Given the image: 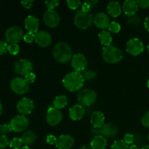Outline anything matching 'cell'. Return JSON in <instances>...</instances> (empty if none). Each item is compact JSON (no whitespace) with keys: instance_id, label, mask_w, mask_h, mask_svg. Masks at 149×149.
<instances>
[{"instance_id":"16","label":"cell","mask_w":149,"mask_h":149,"mask_svg":"<svg viewBox=\"0 0 149 149\" xmlns=\"http://www.w3.org/2000/svg\"><path fill=\"white\" fill-rule=\"evenodd\" d=\"M35 42L41 47H49L52 43V36L46 31H40L36 33Z\"/></svg>"},{"instance_id":"1","label":"cell","mask_w":149,"mask_h":149,"mask_svg":"<svg viewBox=\"0 0 149 149\" xmlns=\"http://www.w3.org/2000/svg\"><path fill=\"white\" fill-rule=\"evenodd\" d=\"M62 82L67 90L75 93L82 88L84 84V79L81 73L72 71L64 76Z\"/></svg>"},{"instance_id":"55","label":"cell","mask_w":149,"mask_h":149,"mask_svg":"<svg viewBox=\"0 0 149 149\" xmlns=\"http://www.w3.org/2000/svg\"><path fill=\"white\" fill-rule=\"evenodd\" d=\"M147 49H148V52H149V44L148 45H147Z\"/></svg>"},{"instance_id":"28","label":"cell","mask_w":149,"mask_h":149,"mask_svg":"<svg viewBox=\"0 0 149 149\" xmlns=\"http://www.w3.org/2000/svg\"><path fill=\"white\" fill-rule=\"evenodd\" d=\"M129 145L124 141V140H117L113 143L111 149H129Z\"/></svg>"},{"instance_id":"50","label":"cell","mask_w":149,"mask_h":149,"mask_svg":"<svg viewBox=\"0 0 149 149\" xmlns=\"http://www.w3.org/2000/svg\"><path fill=\"white\" fill-rule=\"evenodd\" d=\"M2 113H3V106H2V103H1V102L0 101V116L2 114Z\"/></svg>"},{"instance_id":"48","label":"cell","mask_w":149,"mask_h":149,"mask_svg":"<svg viewBox=\"0 0 149 149\" xmlns=\"http://www.w3.org/2000/svg\"><path fill=\"white\" fill-rule=\"evenodd\" d=\"M87 3H88L89 4H90V6L91 7V9L93 8V7H95L96 6V4L98 3V1H94V0H93V1H86Z\"/></svg>"},{"instance_id":"8","label":"cell","mask_w":149,"mask_h":149,"mask_svg":"<svg viewBox=\"0 0 149 149\" xmlns=\"http://www.w3.org/2000/svg\"><path fill=\"white\" fill-rule=\"evenodd\" d=\"M13 131L15 132H23L29 127V119L24 115H17L10 122Z\"/></svg>"},{"instance_id":"49","label":"cell","mask_w":149,"mask_h":149,"mask_svg":"<svg viewBox=\"0 0 149 149\" xmlns=\"http://www.w3.org/2000/svg\"><path fill=\"white\" fill-rule=\"evenodd\" d=\"M129 149H141V148H139L138 146L135 145H132L130 147Z\"/></svg>"},{"instance_id":"4","label":"cell","mask_w":149,"mask_h":149,"mask_svg":"<svg viewBox=\"0 0 149 149\" xmlns=\"http://www.w3.org/2000/svg\"><path fill=\"white\" fill-rule=\"evenodd\" d=\"M94 17L91 12H84L81 10H78L74 15V24L78 29L85 30L90 28L93 24Z\"/></svg>"},{"instance_id":"38","label":"cell","mask_w":149,"mask_h":149,"mask_svg":"<svg viewBox=\"0 0 149 149\" xmlns=\"http://www.w3.org/2000/svg\"><path fill=\"white\" fill-rule=\"evenodd\" d=\"M10 146L8 138L4 135H0V149H4Z\"/></svg>"},{"instance_id":"33","label":"cell","mask_w":149,"mask_h":149,"mask_svg":"<svg viewBox=\"0 0 149 149\" xmlns=\"http://www.w3.org/2000/svg\"><path fill=\"white\" fill-rule=\"evenodd\" d=\"M81 2L80 0H68L67 1V5L71 10H75L79 7Z\"/></svg>"},{"instance_id":"13","label":"cell","mask_w":149,"mask_h":149,"mask_svg":"<svg viewBox=\"0 0 149 149\" xmlns=\"http://www.w3.org/2000/svg\"><path fill=\"white\" fill-rule=\"evenodd\" d=\"M17 110L21 115L31 114L34 109V103L31 99L29 97H23L17 103Z\"/></svg>"},{"instance_id":"32","label":"cell","mask_w":149,"mask_h":149,"mask_svg":"<svg viewBox=\"0 0 149 149\" xmlns=\"http://www.w3.org/2000/svg\"><path fill=\"white\" fill-rule=\"evenodd\" d=\"M81 74L84 80H92L96 77V73L93 70H85Z\"/></svg>"},{"instance_id":"31","label":"cell","mask_w":149,"mask_h":149,"mask_svg":"<svg viewBox=\"0 0 149 149\" xmlns=\"http://www.w3.org/2000/svg\"><path fill=\"white\" fill-rule=\"evenodd\" d=\"M108 29H109V32H112V33H119L121 31V25L118 22L112 21L110 23V25H109Z\"/></svg>"},{"instance_id":"5","label":"cell","mask_w":149,"mask_h":149,"mask_svg":"<svg viewBox=\"0 0 149 149\" xmlns=\"http://www.w3.org/2000/svg\"><path fill=\"white\" fill-rule=\"evenodd\" d=\"M97 93L91 88H85L81 90L77 95V99L83 107H89L94 104L97 100Z\"/></svg>"},{"instance_id":"10","label":"cell","mask_w":149,"mask_h":149,"mask_svg":"<svg viewBox=\"0 0 149 149\" xmlns=\"http://www.w3.org/2000/svg\"><path fill=\"white\" fill-rule=\"evenodd\" d=\"M126 50L130 55L137 56L141 55L144 51V45L140 39L132 38L127 43Z\"/></svg>"},{"instance_id":"3","label":"cell","mask_w":149,"mask_h":149,"mask_svg":"<svg viewBox=\"0 0 149 149\" xmlns=\"http://www.w3.org/2000/svg\"><path fill=\"white\" fill-rule=\"evenodd\" d=\"M103 58L106 63L116 64L120 62L123 58V52L119 47L113 45L104 47L102 51Z\"/></svg>"},{"instance_id":"9","label":"cell","mask_w":149,"mask_h":149,"mask_svg":"<svg viewBox=\"0 0 149 149\" xmlns=\"http://www.w3.org/2000/svg\"><path fill=\"white\" fill-rule=\"evenodd\" d=\"M33 64L30 61L21 58L15 62L14 65V71L20 76H26L33 71Z\"/></svg>"},{"instance_id":"41","label":"cell","mask_w":149,"mask_h":149,"mask_svg":"<svg viewBox=\"0 0 149 149\" xmlns=\"http://www.w3.org/2000/svg\"><path fill=\"white\" fill-rule=\"evenodd\" d=\"M141 123H142L143 126L145 127L149 128V111H147L146 113L144 114L143 116L142 119H141Z\"/></svg>"},{"instance_id":"29","label":"cell","mask_w":149,"mask_h":149,"mask_svg":"<svg viewBox=\"0 0 149 149\" xmlns=\"http://www.w3.org/2000/svg\"><path fill=\"white\" fill-rule=\"evenodd\" d=\"M23 141H22L21 138H13L10 141V147L13 149H20L23 145Z\"/></svg>"},{"instance_id":"52","label":"cell","mask_w":149,"mask_h":149,"mask_svg":"<svg viewBox=\"0 0 149 149\" xmlns=\"http://www.w3.org/2000/svg\"><path fill=\"white\" fill-rule=\"evenodd\" d=\"M141 149H149V146H147V145L143 146L141 148Z\"/></svg>"},{"instance_id":"26","label":"cell","mask_w":149,"mask_h":149,"mask_svg":"<svg viewBox=\"0 0 149 149\" xmlns=\"http://www.w3.org/2000/svg\"><path fill=\"white\" fill-rule=\"evenodd\" d=\"M68 100L67 96L64 95H60L55 97V98L53 100V107L56 108L58 109H61L65 108V106L68 105Z\"/></svg>"},{"instance_id":"22","label":"cell","mask_w":149,"mask_h":149,"mask_svg":"<svg viewBox=\"0 0 149 149\" xmlns=\"http://www.w3.org/2000/svg\"><path fill=\"white\" fill-rule=\"evenodd\" d=\"M90 122L93 128L100 129L105 125V116L103 112L100 111H96L93 112L90 117Z\"/></svg>"},{"instance_id":"11","label":"cell","mask_w":149,"mask_h":149,"mask_svg":"<svg viewBox=\"0 0 149 149\" xmlns=\"http://www.w3.org/2000/svg\"><path fill=\"white\" fill-rule=\"evenodd\" d=\"M63 119L62 112L55 107H49L47 111L46 121L49 125L55 127L59 125Z\"/></svg>"},{"instance_id":"2","label":"cell","mask_w":149,"mask_h":149,"mask_svg":"<svg viewBox=\"0 0 149 149\" xmlns=\"http://www.w3.org/2000/svg\"><path fill=\"white\" fill-rule=\"evenodd\" d=\"M52 55L58 63H67L72 59L73 52L71 47L66 42H59L54 46Z\"/></svg>"},{"instance_id":"51","label":"cell","mask_w":149,"mask_h":149,"mask_svg":"<svg viewBox=\"0 0 149 149\" xmlns=\"http://www.w3.org/2000/svg\"><path fill=\"white\" fill-rule=\"evenodd\" d=\"M79 149H92L91 148V147H89V146H83L82 147H81V148H80Z\"/></svg>"},{"instance_id":"18","label":"cell","mask_w":149,"mask_h":149,"mask_svg":"<svg viewBox=\"0 0 149 149\" xmlns=\"http://www.w3.org/2000/svg\"><path fill=\"white\" fill-rule=\"evenodd\" d=\"M119 132V128L112 122L106 123L100 129V133L105 138H113Z\"/></svg>"},{"instance_id":"19","label":"cell","mask_w":149,"mask_h":149,"mask_svg":"<svg viewBox=\"0 0 149 149\" xmlns=\"http://www.w3.org/2000/svg\"><path fill=\"white\" fill-rule=\"evenodd\" d=\"M25 28L29 32L36 33L39 32V20L36 17L33 15L27 16L24 20Z\"/></svg>"},{"instance_id":"15","label":"cell","mask_w":149,"mask_h":149,"mask_svg":"<svg viewBox=\"0 0 149 149\" xmlns=\"http://www.w3.org/2000/svg\"><path fill=\"white\" fill-rule=\"evenodd\" d=\"M74 144V139L71 135H61L58 138L55 147L58 149H71Z\"/></svg>"},{"instance_id":"14","label":"cell","mask_w":149,"mask_h":149,"mask_svg":"<svg viewBox=\"0 0 149 149\" xmlns=\"http://www.w3.org/2000/svg\"><path fill=\"white\" fill-rule=\"evenodd\" d=\"M71 65L74 71L81 73L85 71L87 66V60L85 55L81 53H77L73 55L71 59Z\"/></svg>"},{"instance_id":"6","label":"cell","mask_w":149,"mask_h":149,"mask_svg":"<svg viewBox=\"0 0 149 149\" xmlns=\"http://www.w3.org/2000/svg\"><path fill=\"white\" fill-rule=\"evenodd\" d=\"M4 36L10 44H17L24 36L23 29L18 26H13L6 30Z\"/></svg>"},{"instance_id":"53","label":"cell","mask_w":149,"mask_h":149,"mask_svg":"<svg viewBox=\"0 0 149 149\" xmlns=\"http://www.w3.org/2000/svg\"><path fill=\"white\" fill-rule=\"evenodd\" d=\"M20 149H31V148H29V146H22Z\"/></svg>"},{"instance_id":"56","label":"cell","mask_w":149,"mask_h":149,"mask_svg":"<svg viewBox=\"0 0 149 149\" xmlns=\"http://www.w3.org/2000/svg\"><path fill=\"white\" fill-rule=\"evenodd\" d=\"M148 141H149V133H148Z\"/></svg>"},{"instance_id":"17","label":"cell","mask_w":149,"mask_h":149,"mask_svg":"<svg viewBox=\"0 0 149 149\" xmlns=\"http://www.w3.org/2000/svg\"><path fill=\"white\" fill-rule=\"evenodd\" d=\"M93 23L100 29H106L110 25V19L106 13L100 12L94 17Z\"/></svg>"},{"instance_id":"21","label":"cell","mask_w":149,"mask_h":149,"mask_svg":"<svg viewBox=\"0 0 149 149\" xmlns=\"http://www.w3.org/2000/svg\"><path fill=\"white\" fill-rule=\"evenodd\" d=\"M138 7L137 1H132V0H126L124 1L122 4V10L125 15L128 17L135 15L137 12L138 11Z\"/></svg>"},{"instance_id":"30","label":"cell","mask_w":149,"mask_h":149,"mask_svg":"<svg viewBox=\"0 0 149 149\" xmlns=\"http://www.w3.org/2000/svg\"><path fill=\"white\" fill-rule=\"evenodd\" d=\"M13 131L10 124H1L0 125V135L7 136Z\"/></svg>"},{"instance_id":"40","label":"cell","mask_w":149,"mask_h":149,"mask_svg":"<svg viewBox=\"0 0 149 149\" xmlns=\"http://www.w3.org/2000/svg\"><path fill=\"white\" fill-rule=\"evenodd\" d=\"M8 46L7 42L0 40V55H4L8 52Z\"/></svg>"},{"instance_id":"34","label":"cell","mask_w":149,"mask_h":149,"mask_svg":"<svg viewBox=\"0 0 149 149\" xmlns=\"http://www.w3.org/2000/svg\"><path fill=\"white\" fill-rule=\"evenodd\" d=\"M35 39H36V33H31V32L28 31L23 36V40L26 43H32V42H35Z\"/></svg>"},{"instance_id":"39","label":"cell","mask_w":149,"mask_h":149,"mask_svg":"<svg viewBox=\"0 0 149 149\" xmlns=\"http://www.w3.org/2000/svg\"><path fill=\"white\" fill-rule=\"evenodd\" d=\"M123 140L127 145H132L135 141V136L131 133H127L125 134Z\"/></svg>"},{"instance_id":"47","label":"cell","mask_w":149,"mask_h":149,"mask_svg":"<svg viewBox=\"0 0 149 149\" xmlns=\"http://www.w3.org/2000/svg\"><path fill=\"white\" fill-rule=\"evenodd\" d=\"M144 26H145V29L149 32V16L145 19V21H144Z\"/></svg>"},{"instance_id":"20","label":"cell","mask_w":149,"mask_h":149,"mask_svg":"<svg viewBox=\"0 0 149 149\" xmlns=\"http://www.w3.org/2000/svg\"><path fill=\"white\" fill-rule=\"evenodd\" d=\"M68 113L72 120H81L85 114V109L80 104H75L70 108Z\"/></svg>"},{"instance_id":"37","label":"cell","mask_w":149,"mask_h":149,"mask_svg":"<svg viewBox=\"0 0 149 149\" xmlns=\"http://www.w3.org/2000/svg\"><path fill=\"white\" fill-rule=\"evenodd\" d=\"M47 10H54L55 7H58L60 4V1L58 0H48L45 1Z\"/></svg>"},{"instance_id":"43","label":"cell","mask_w":149,"mask_h":149,"mask_svg":"<svg viewBox=\"0 0 149 149\" xmlns=\"http://www.w3.org/2000/svg\"><path fill=\"white\" fill-rule=\"evenodd\" d=\"M137 3L138 7L143 9H147L149 7V0H138Z\"/></svg>"},{"instance_id":"7","label":"cell","mask_w":149,"mask_h":149,"mask_svg":"<svg viewBox=\"0 0 149 149\" xmlns=\"http://www.w3.org/2000/svg\"><path fill=\"white\" fill-rule=\"evenodd\" d=\"M10 88L15 94L24 95L29 91V84L21 77H15L10 81Z\"/></svg>"},{"instance_id":"12","label":"cell","mask_w":149,"mask_h":149,"mask_svg":"<svg viewBox=\"0 0 149 149\" xmlns=\"http://www.w3.org/2000/svg\"><path fill=\"white\" fill-rule=\"evenodd\" d=\"M45 25L49 28H55L59 25L61 17L55 10H47L43 15Z\"/></svg>"},{"instance_id":"45","label":"cell","mask_w":149,"mask_h":149,"mask_svg":"<svg viewBox=\"0 0 149 149\" xmlns=\"http://www.w3.org/2000/svg\"><path fill=\"white\" fill-rule=\"evenodd\" d=\"M58 138L53 135H48L46 138V141L47 143L50 144V145H55Z\"/></svg>"},{"instance_id":"35","label":"cell","mask_w":149,"mask_h":149,"mask_svg":"<svg viewBox=\"0 0 149 149\" xmlns=\"http://www.w3.org/2000/svg\"><path fill=\"white\" fill-rule=\"evenodd\" d=\"M127 23L132 26H137L141 23V19H140V17L137 15L131 16V17H128Z\"/></svg>"},{"instance_id":"42","label":"cell","mask_w":149,"mask_h":149,"mask_svg":"<svg viewBox=\"0 0 149 149\" xmlns=\"http://www.w3.org/2000/svg\"><path fill=\"white\" fill-rule=\"evenodd\" d=\"M25 80L27 81L29 84H32L35 81V79H36V75L35 74H33V72H31L29 74H28L27 75L25 76Z\"/></svg>"},{"instance_id":"44","label":"cell","mask_w":149,"mask_h":149,"mask_svg":"<svg viewBox=\"0 0 149 149\" xmlns=\"http://www.w3.org/2000/svg\"><path fill=\"white\" fill-rule=\"evenodd\" d=\"M22 6L25 7L26 9H31L33 6V4L34 3V1L33 0H24V1H20Z\"/></svg>"},{"instance_id":"36","label":"cell","mask_w":149,"mask_h":149,"mask_svg":"<svg viewBox=\"0 0 149 149\" xmlns=\"http://www.w3.org/2000/svg\"><path fill=\"white\" fill-rule=\"evenodd\" d=\"M8 52L11 55H17L20 52V47L17 44H10L8 46Z\"/></svg>"},{"instance_id":"46","label":"cell","mask_w":149,"mask_h":149,"mask_svg":"<svg viewBox=\"0 0 149 149\" xmlns=\"http://www.w3.org/2000/svg\"><path fill=\"white\" fill-rule=\"evenodd\" d=\"M91 10V7L90 6V4L87 2V1H84L82 4H81V10L84 12H90Z\"/></svg>"},{"instance_id":"23","label":"cell","mask_w":149,"mask_h":149,"mask_svg":"<svg viewBox=\"0 0 149 149\" xmlns=\"http://www.w3.org/2000/svg\"><path fill=\"white\" fill-rule=\"evenodd\" d=\"M106 9H107L108 13L113 17H117L122 14V7L118 1H109L108 3Z\"/></svg>"},{"instance_id":"24","label":"cell","mask_w":149,"mask_h":149,"mask_svg":"<svg viewBox=\"0 0 149 149\" xmlns=\"http://www.w3.org/2000/svg\"><path fill=\"white\" fill-rule=\"evenodd\" d=\"M107 139L101 135L93 138L90 142L92 149H106L107 146Z\"/></svg>"},{"instance_id":"54","label":"cell","mask_w":149,"mask_h":149,"mask_svg":"<svg viewBox=\"0 0 149 149\" xmlns=\"http://www.w3.org/2000/svg\"><path fill=\"white\" fill-rule=\"evenodd\" d=\"M147 87L149 88V79L148 80V81H147Z\"/></svg>"},{"instance_id":"27","label":"cell","mask_w":149,"mask_h":149,"mask_svg":"<svg viewBox=\"0 0 149 149\" xmlns=\"http://www.w3.org/2000/svg\"><path fill=\"white\" fill-rule=\"evenodd\" d=\"M98 37L100 43L104 47L111 45L112 40H113V38H112L111 34V32L108 31L103 30L101 32H100L98 34Z\"/></svg>"},{"instance_id":"25","label":"cell","mask_w":149,"mask_h":149,"mask_svg":"<svg viewBox=\"0 0 149 149\" xmlns=\"http://www.w3.org/2000/svg\"><path fill=\"white\" fill-rule=\"evenodd\" d=\"M22 141L23 143L26 146H31L36 142V139H37V135L34 132L31 130L26 131L22 135L21 137Z\"/></svg>"}]
</instances>
